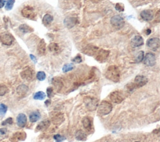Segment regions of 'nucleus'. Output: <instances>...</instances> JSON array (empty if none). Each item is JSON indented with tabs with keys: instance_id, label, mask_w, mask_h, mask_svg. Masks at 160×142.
Listing matches in <instances>:
<instances>
[{
	"instance_id": "f257e3e1",
	"label": "nucleus",
	"mask_w": 160,
	"mask_h": 142,
	"mask_svg": "<svg viewBox=\"0 0 160 142\" xmlns=\"http://www.w3.org/2000/svg\"><path fill=\"white\" fill-rule=\"evenodd\" d=\"M105 77L107 79L117 83L120 80V71L116 66H110L108 67L105 72Z\"/></svg>"
},
{
	"instance_id": "f03ea898",
	"label": "nucleus",
	"mask_w": 160,
	"mask_h": 142,
	"mask_svg": "<svg viewBox=\"0 0 160 142\" xmlns=\"http://www.w3.org/2000/svg\"><path fill=\"white\" fill-rule=\"evenodd\" d=\"M113 110V105L108 101L103 100L98 107V113L101 117L106 116L110 114Z\"/></svg>"
},
{
	"instance_id": "7ed1b4c3",
	"label": "nucleus",
	"mask_w": 160,
	"mask_h": 142,
	"mask_svg": "<svg viewBox=\"0 0 160 142\" xmlns=\"http://www.w3.org/2000/svg\"><path fill=\"white\" fill-rule=\"evenodd\" d=\"M84 103L86 108L89 111H95L98 108L99 100L95 97H86L84 99Z\"/></svg>"
},
{
	"instance_id": "20e7f679",
	"label": "nucleus",
	"mask_w": 160,
	"mask_h": 142,
	"mask_svg": "<svg viewBox=\"0 0 160 142\" xmlns=\"http://www.w3.org/2000/svg\"><path fill=\"white\" fill-rule=\"evenodd\" d=\"M110 51L106 49H100L99 48L97 52L94 56V58H95L96 60L100 62V63H103L105 62L109 57L110 55Z\"/></svg>"
},
{
	"instance_id": "39448f33",
	"label": "nucleus",
	"mask_w": 160,
	"mask_h": 142,
	"mask_svg": "<svg viewBox=\"0 0 160 142\" xmlns=\"http://www.w3.org/2000/svg\"><path fill=\"white\" fill-rule=\"evenodd\" d=\"M21 15L23 17L31 20H34L36 17V13L34 9L30 6H25L21 11Z\"/></svg>"
},
{
	"instance_id": "423d86ee",
	"label": "nucleus",
	"mask_w": 160,
	"mask_h": 142,
	"mask_svg": "<svg viewBox=\"0 0 160 142\" xmlns=\"http://www.w3.org/2000/svg\"><path fill=\"white\" fill-rule=\"evenodd\" d=\"M15 41L13 36L8 33H3L0 34V42L5 45H11Z\"/></svg>"
},
{
	"instance_id": "0eeeda50",
	"label": "nucleus",
	"mask_w": 160,
	"mask_h": 142,
	"mask_svg": "<svg viewBox=\"0 0 160 142\" xmlns=\"http://www.w3.org/2000/svg\"><path fill=\"white\" fill-rule=\"evenodd\" d=\"M110 99L112 102L118 104L123 102L125 99V97L121 92L116 90L110 94Z\"/></svg>"
},
{
	"instance_id": "6e6552de",
	"label": "nucleus",
	"mask_w": 160,
	"mask_h": 142,
	"mask_svg": "<svg viewBox=\"0 0 160 142\" xmlns=\"http://www.w3.org/2000/svg\"><path fill=\"white\" fill-rule=\"evenodd\" d=\"M51 120L55 125H60L64 120V115L59 112H53L51 113Z\"/></svg>"
},
{
	"instance_id": "1a4fd4ad",
	"label": "nucleus",
	"mask_w": 160,
	"mask_h": 142,
	"mask_svg": "<svg viewBox=\"0 0 160 142\" xmlns=\"http://www.w3.org/2000/svg\"><path fill=\"white\" fill-rule=\"evenodd\" d=\"M143 62L148 67L154 66L156 64V56L152 52H148L144 56Z\"/></svg>"
},
{
	"instance_id": "9d476101",
	"label": "nucleus",
	"mask_w": 160,
	"mask_h": 142,
	"mask_svg": "<svg viewBox=\"0 0 160 142\" xmlns=\"http://www.w3.org/2000/svg\"><path fill=\"white\" fill-rule=\"evenodd\" d=\"M111 25L117 28H121L125 25V21L123 17L119 15L113 16L110 20Z\"/></svg>"
},
{
	"instance_id": "9b49d317",
	"label": "nucleus",
	"mask_w": 160,
	"mask_h": 142,
	"mask_svg": "<svg viewBox=\"0 0 160 142\" xmlns=\"http://www.w3.org/2000/svg\"><path fill=\"white\" fill-rule=\"evenodd\" d=\"M148 78L143 75H138L136 76L135 80H134V85L136 88L142 87L148 83Z\"/></svg>"
},
{
	"instance_id": "f8f14e48",
	"label": "nucleus",
	"mask_w": 160,
	"mask_h": 142,
	"mask_svg": "<svg viewBox=\"0 0 160 142\" xmlns=\"http://www.w3.org/2000/svg\"><path fill=\"white\" fill-rule=\"evenodd\" d=\"M20 75L23 79L27 81H31L33 79L34 72L32 70V69L29 67H27L21 72Z\"/></svg>"
},
{
	"instance_id": "ddd939ff",
	"label": "nucleus",
	"mask_w": 160,
	"mask_h": 142,
	"mask_svg": "<svg viewBox=\"0 0 160 142\" xmlns=\"http://www.w3.org/2000/svg\"><path fill=\"white\" fill-rule=\"evenodd\" d=\"M147 46L153 51H156L160 46V41L158 38H153L149 39L147 42Z\"/></svg>"
},
{
	"instance_id": "4468645a",
	"label": "nucleus",
	"mask_w": 160,
	"mask_h": 142,
	"mask_svg": "<svg viewBox=\"0 0 160 142\" xmlns=\"http://www.w3.org/2000/svg\"><path fill=\"white\" fill-rule=\"evenodd\" d=\"M98 49L99 48L98 47L89 44L84 48V49L83 50V52L84 54L88 55V56H89L94 57V56H95V54L97 52Z\"/></svg>"
},
{
	"instance_id": "2eb2a0df",
	"label": "nucleus",
	"mask_w": 160,
	"mask_h": 142,
	"mask_svg": "<svg viewBox=\"0 0 160 142\" xmlns=\"http://www.w3.org/2000/svg\"><path fill=\"white\" fill-rule=\"evenodd\" d=\"M140 16L144 21H150L153 19L154 14L152 10H143L141 12Z\"/></svg>"
},
{
	"instance_id": "dca6fc26",
	"label": "nucleus",
	"mask_w": 160,
	"mask_h": 142,
	"mask_svg": "<svg viewBox=\"0 0 160 142\" xmlns=\"http://www.w3.org/2000/svg\"><path fill=\"white\" fill-rule=\"evenodd\" d=\"M77 22H78L77 18L74 17L68 16L67 17H66L64 20V25L69 29L73 27L75 25L77 24Z\"/></svg>"
},
{
	"instance_id": "f3484780",
	"label": "nucleus",
	"mask_w": 160,
	"mask_h": 142,
	"mask_svg": "<svg viewBox=\"0 0 160 142\" xmlns=\"http://www.w3.org/2000/svg\"><path fill=\"white\" fill-rule=\"evenodd\" d=\"M17 125L19 127L23 128L25 127L27 123V117L25 114L24 113H20L17 116Z\"/></svg>"
},
{
	"instance_id": "a211bd4d",
	"label": "nucleus",
	"mask_w": 160,
	"mask_h": 142,
	"mask_svg": "<svg viewBox=\"0 0 160 142\" xmlns=\"http://www.w3.org/2000/svg\"><path fill=\"white\" fill-rule=\"evenodd\" d=\"M131 45L135 48L142 46L144 44L143 38L141 36H136L131 40Z\"/></svg>"
},
{
	"instance_id": "6ab92c4d",
	"label": "nucleus",
	"mask_w": 160,
	"mask_h": 142,
	"mask_svg": "<svg viewBox=\"0 0 160 142\" xmlns=\"http://www.w3.org/2000/svg\"><path fill=\"white\" fill-rule=\"evenodd\" d=\"M37 52L39 56H44L46 52V43L44 39H42L38 44L37 48Z\"/></svg>"
},
{
	"instance_id": "aec40b11",
	"label": "nucleus",
	"mask_w": 160,
	"mask_h": 142,
	"mask_svg": "<svg viewBox=\"0 0 160 142\" xmlns=\"http://www.w3.org/2000/svg\"><path fill=\"white\" fill-rule=\"evenodd\" d=\"M28 90H29V88L26 85L22 84L19 85L17 89H16V92L18 95L20 97H24V96L28 93Z\"/></svg>"
},
{
	"instance_id": "412c9836",
	"label": "nucleus",
	"mask_w": 160,
	"mask_h": 142,
	"mask_svg": "<svg viewBox=\"0 0 160 142\" xmlns=\"http://www.w3.org/2000/svg\"><path fill=\"white\" fill-rule=\"evenodd\" d=\"M51 122L49 120H45L41 122L36 127L37 131H45L46 130L50 125Z\"/></svg>"
},
{
	"instance_id": "4be33fe9",
	"label": "nucleus",
	"mask_w": 160,
	"mask_h": 142,
	"mask_svg": "<svg viewBox=\"0 0 160 142\" xmlns=\"http://www.w3.org/2000/svg\"><path fill=\"white\" fill-rule=\"evenodd\" d=\"M82 124L83 127L86 131H91L92 129L91 122L88 117H84L82 120Z\"/></svg>"
},
{
	"instance_id": "5701e85b",
	"label": "nucleus",
	"mask_w": 160,
	"mask_h": 142,
	"mask_svg": "<svg viewBox=\"0 0 160 142\" xmlns=\"http://www.w3.org/2000/svg\"><path fill=\"white\" fill-rule=\"evenodd\" d=\"M41 118V114L38 111L33 112L29 116L30 121L31 123H35L39 120V119Z\"/></svg>"
},
{
	"instance_id": "b1692460",
	"label": "nucleus",
	"mask_w": 160,
	"mask_h": 142,
	"mask_svg": "<svg viewBox=\"0 0 160 142\" xmlns=\"http://www.w3.org/2000/svg\"><path fill=\"white\" fill-rule=\"evenodd\" d=\"M75 138L78 141H84L86 140V135L81 130H78L75 133Z\"/></svg>"
},
{
	"instance_id": "393cba45",
	"label": "nucleus",
	"mask_w": 160,
	"mask_h": 142,
	"mask_svg": "<svg viewBox=\"0 0 160 142\" xmlns=\"http://www.w3.org/2000/svg\"><path fill=\"white\" fill-rule=\"evenodd\" d=\"M48 49L49 51L54 54H56L59 53V51H60V48L59 46L58 45V44L57 43H51L49 45H48Z\"/></svg>"
},
{
	"instance_id": "a878e982",
	"label": "nucleus",
	"mask_w": 160,
	"mask_h": 142,
	"mask_svg": "<svg viewBox=\"0 0 160 142\" xmlns=\"http://www.w3.org/2000/svg\"><path fill=\"white\" fill-rule=\"evenodd\" d=\"M19 29L21 32L23 33H31V32L33 31V29L31 27L28 26L26 24H21L19 27Z\"/></svg>"
},
{
	"instance_id": "bb28decb",
	"label": "nucleus",
	"mask_w": 160,
	"mask_h": 142,
	"mask_svg": "<svg viewBox=\"0 0 160 142\" xmlns=\"http://www.w3.org/2000/svg\"><path fill=\"white\" fill-rule=\"evenodd\" d=\"M53 21V17L51 16L50 14H46L43 18V23L45 26H48L50 25L52 21Z\"/></svg>"
},
{
	"instance_id": "cd10ccee",
	"label": "nucleus",
	"mask_w": 160,
	"mask_h": 142,
	"mask_svg": "<svg viewBox=\"0 0 160 142\" xmlns=\"http://www.w3.org/2000/svg\"><path fill=\"white\" fill-rule=\"evenodd\" d=\"M52 83L58 91L63 87V82L58 78H54L52 80Z\"/></svg>"
},
{
	"instance_id": "c85d7f7f",
	"label": "nucleus",
	"mask_w": 160,
	"mask_h": 142,
	"mask_svg": "<svg viewBox=\"0 0 160 142\" xmlns=\"http://www.w3.org/2000/svg\"><path fill=\"white\" fill-rule=\"evenodd\" d=\"M26 134L23 132H18L14 134V138L21 141L25 140L26 139Z\"/></svg>"
},
{
	"instance_id": "c756f323",
	"label": "nucleus",
	"mask_w": 160,
	"mask_h": 142,
	"mask_svg": "<svg viewBox=\"0 0 160 142\" xmlns=\"http://www.w3.org/2000/svg\"><path fill=\"white\" fill-rule=\"evenodd\" d=\"M45 97H46L45 93L43 92H42V91H39L34 95L33 99L35 100H44L45 99Z\"/></svg>"
},
{
	"instance_id": "7c9ffc66",
	"label": "nucleus",
	"mask_w": 160,
	"mask_h": 142,
	"mask_svg": "<svg viewBox=\"0 0 160 142\" xmlns=\"http://www.w3.org/2000/svg\"><path fill=\"white\" fill-rule=\"evenodd\" d=\"M144 56V53L143 51H141L138 52V53L137 54V56H136L135 58V62L136 63H139L141 62H142L143 61Z\"/></svg>"
},
{
	"instance_id": "2f4dec72",
	"label": "nucleus",
	"mask_w": 160,
	"mask_h": 142,
	"mask_svg": "<svg viewBox=\"0 0 160 142\" xmlns=\"http://www.w3.org/2000/svg\"><path fill=\"white\" fill-rule=\"evenodd\" d=\"M7 110H8V107L6 105L3 104H0V118L5 115L6 112H7Z\"/></svg>"
},
{
	"instance_id": "473e14b6",
	"label": "nucleus",
	"mask_w": 160,
	"mask_h": 142,
	"mask_svg": "<svg viewBox=\"0 0 160 142\" xmlns=\"http://www.w3.org/2000/svg\"><path fill=\"white\" fill-rule=\"evenodd\" d=\"M74 68V66L73 64H67L63 67V72H68L70 71H72Z\"/></svg>"
},
{
	"instance_id": "72a5a7b5",
	"label": "nucleus",
	"mask_w": 160,
	"mask_h": 142,
	"mask_svg": "<svg viewBox=\"0 0 160 142\" xmlns=\"http://www.w3.org/2000/svg\"><path fill=\"white\" fill-rule=\"evenodd\" d=\"M8 92L7 87L4 84H0V96L5 95Z\"/></svg>"
},
{
	"instance_id": "f704fd0d",
	"label": "nucleus",
	"mask_w": 160,
	"mask_h": 142,
	"mask_svg": "<svg viewBox=\"0 0 160 142\" xmlns=\"http://www.w3.org/2000/svg\"><path fill=\"white\" fill-rule=\"evenodd\" d=\"M36 78L38 80L40 81H43L46 79V74L43 71H40L37 73Z\"/></svg>"
},
{
	"instance_id": "c9c22d12",
	"label": "nucleus",
	"mask_w": 160,
	"mask_h": 142,
	"mask_svg": "<svg viewBox=\"0 0 160 142\" xmlns=\"http://www.w3.org/2000/svg\"><path fill=\"white\" fill-rule=\"evenodd\" d=\"M15 2V0H8L6 1V4L5 8L6 10H11L13 7L14 3Z\"/></svg>"
},
{
	"instance_id": "e433bc0d",
	"label": "nucleus",
	"mask_w": 160,
	"mask_h": 142,
	"mask_svg": "<svg viewBox=\"0 0 160 142\" xmlns=\"http://www.w3.org/2000/svg\"><path fill=\"white\" fill-rule=\"evenodd\" d=\"M54 140L56 142H63L64 140H66V138L64 136H62V135L56 134L54 135Z\"/></svg>"
},
{
	"instance_id": "4c0bfd02",
	"label": "nucleus",
	"mask_w": 160,
	"mask_h": 142,
	"mask_svg": "<svg viewBox=\"0 0 160 142\" xmlns=\"http://www.w3.org/2000/svg\"><path fill=\"white\" fill-rule=\"evenodd\" d=\"M115 8L117 11H118L120 12H122L125 10L124 5L121 3H116L115 5Z\"/></svg>"
},
{
	"instance_id": "58836bf2",
	"label": "nucleus",
	"mask_w": 160,
	"mask_h": 142,
	"mask_svg": "<svg viewBox=\"0 0 160 142\" xmlns=\"http://www.w3.org/2000/svg\"><path fill=\"white\" fill-rule=\"evenodd\" d=\"M46 92H47V95L49 98L53 97L54 96V91L52 87H48L46 90Z\"/></svg>"
},
{
	"instance_id": "ea45409f",
	"label": "nucleus",
	"mask_w": 160,
	"mask_h": 142,
	"mask_svg": "<svg viewBox=\"0 0 160 142\" xmlns=\"http://www.w3.org/2000/svg\"><path fill=\"white\" fill-rule=\"evenodd\" d=\"M72 61H73V62L78 63V64L81 63V62H82V57H81V56H80L79 54H78V55H77V56H76V57H75L74 59H72Z\"/></svg>"
},
{
	"instance_id": "a19ab883",
	"label": "nucleus",
	"mask_w": 160,
	"mask_h": 142,
	"mask_svg": "<svg viewBox=\"0 0 160 142\" xmlns=\"http://www.w3.org/2000/svg\"><path fill=\"white\" fill-rule=\"evenodd\" d=\"M13 122V118H7L6 120H5L4 121H3L1 123L2 125H11L12 123Z\"/></svg>"
},
{
	"instance_id": "79ce46f5",
	"label": "nucleus",
	"mask_w": 160,
	"mask_h": 142,
	"mask_svg": "<svg viewBox=\"0 0 160 142\" xmlns=\"http://www.w3.org/2000/svg\"><path fill=\"white\" fill-rule=\"evenodd\" d=\"M7 132V129L5 128H2V129H0V134L1 135H4Z\"/></svg>"
},
{
	"instance_id": "37998d69",
	"label": "nucleus",
	"mask_w": 160,
	"mask_h": 142,
	"mask_svg": "<svg viewBox=\"0 0 160 142\" xmlns=\"http://www.w3.org/2000/svg\"><path fill=\"white\" fill-rule=\"evenodd\" d=\"M5 3H6L5 0H0V8H2L4 6Z\"/></svg>"
},
{
	"instance_id": "c03bdc74",
	"label": "nucleus",
	"mask_w": 160,
	"mask_h": 142,
	"mask_svg": "<svg viewBox=\"0 0 160 142\" xmlns=\"http://www.w3.org/2000/svg\"><path fill=\"white\" fill-rule=\"evenodd\" d=\"M30 57L31 59V60L33 61L35 63H36L37 62V59L36 58V57L35 56H33V55H32V54H30Z\"/></svg>"
},
{
	"instance_id": "a18cd8bd",
	"label": "nucleus",
	"mask_w": 160,
	"mask_h": 142,
	"mask_svg": "<svg viewBox=\"0 0 160 142\" xmlns=\"http://www.w3.org/2000/svg\"><path fill=\"white\" fill-rule=\"evenodd\" d=\"M50 104H51V100H46L45 102V105L46 107H48L49 105H50Z\"/></svg>"
},
{
	"instance_id": "49530a36",
	"label": "nucleus",
	"mask_w": 160,
	"mask_h": 142,
	"mask_svg": "<svg viewBox=\"0 0 160 142\" xmlns=\"http://www.w3.org/2000/svg\"><path fill=\"white\" fill-rule=\"evenodd\" d=\"M151 32H152L151 29H148L147 30V31H146V33H147V35H149L150 33H151Z\"/></svg>"
},
{
	"instance_id": "de8ad7c7",
	"label": "nucleus",
	"mask_w": 160,
	"mask_h": 142,
	"mask_svg": "<svg viewBox=\"0 0 160 142\" xmlns=\"http://www.w3.org/2000/svg\"><path fill=\"white\" fill-rule=\"evenodd\" d=\"M100 0H92V1L94 2V3H98Z\"/></svg>"
},
{
	"instance_id": "09e8293b",
	"label": "nucleus",
	"mask_w": 160,
	"mask_h": 142,
	"mask_svg": "<svg viewBox=\"0 0 160 142\" xmlns=\"http://www.w3.org/2000/svg\"><path fill=\"white\" fill-rule=\"evenodd\" d=\"M135 142H140V141H135Z\"/></svg>"
}]
</instances>
